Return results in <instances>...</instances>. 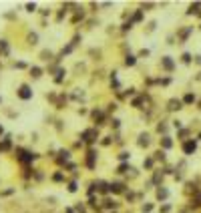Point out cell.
Segmentation results:
<instances>
[{"instance_id":"30bf717a","label":"cell","mask_w":201,"mask_h":213,"mask_svg":"<svg viewBox=\"0 0 201 213\" xmlns=\"http://www.w3.org/2000/svg\"><path fill=\"white\" fill-rule=\"evenodd\" d=\"M163 147H165V149H169V147H171V139H169V137H165V139H163Z\"/></svg>"},{"instance_id":"7c38bea8","label":"cell","mask_w":201,"mask_h":213,"mask_svg":"<svg viewBox=\"0 0 201 213\" xmlns=\"http://www.w3.org/2000/svg\"><path fill=\"white\" fill-rule=\"evenodd\" d=\"M155 155H157V159H161V161H163V159H165V153H163V151H157V153H155Z\"/></svg>"},{"instance_id":"5b68a950","label":"cell","mask_w":201,"mask_h":213,"mask_svg":"<svg viewBox=\"0 0 201 213\" xmlns=\"http://www.w3.org/2000/svg\"><path fill=\"white\" fill-rule=\"evenodd\" d=\"M139 145H141V147H147V145H149V135H141V137H139Z\"/></svg>"},{"instance_id":"52a82bcc","label":"cell","mask_w":201,"mask_h":213,"mask_svg":"<svg viewBox=\"0 0 201 213\" xmlns=\"http://www.w3.org/2000/svg\"><path fill=\"white\" fill-rule=\"evenodd\" d=\"M167 195H169V191H167V189H159V191H157V197H159V199H165Z\"/></svg>"},{"instance_id":"9c48e42d","label":"cell","mask_w":201,"mask_h":213,"mask_svg":"<svg viewBox=\"0 0 201 213\" xmlns=\"http://www.w3.org/2000/svg\"><path fill=\"white\" fill-rule=\"evenodd\" d=\"M30 73H32V77H34V79H38V77H40V73H42V71H40V68H36V66H34V68H32V71H30Z\"/></svg>"},{"instance_id":"5bb4252c","label":"cell","mask_w":201,"mask_h":213,"mask_svg":"<svg viewBox=\"0 0 201 213\" xmlns=\"http://www.w3.org/2000/svg\"><path fill=\"white\" fill-rule=\"evenodd\" d=\"M26 8H28V12H32V10L36 8V4H26Z\"/></svg>"},{"instance_id":"ba28073f","label":"cell","mask_w":201,"mask_h":213,"mask_svg":"<svg viewBox=\"0 0 201 213\" xmlns=\"http://www.w3.org/2000/svg\"><path fill=\"white\" fill-rule=\"evenodd\" d=\"M195 101V95H185V99H183V103H193Z\"/></svg>"},{"instance_id":"6da1fadb","label":"cell","mask_w":201,"mask_h":213,"mask_svg":"<svg viewBox=\"0 0 201 213\" xmlns=\"http://www.w3.org/2000/svg\"><path fill=\"white\" fill-rule=\"evenodd\" d=\"M18 97L26 101V99H30V97H32V90H30L26 85H22V86H20V90H18Z\"/></svg>"},{"instance_id":"7a4b0ae2","label":"cell","mask_w":201,"mask_h":213,"mask_svg":"<svg viewBox=\"0 0 201 213\" xmlns=\"http://www.w3.org/2000/svg\"><path fill=\"white\" fill-rule=\"evenodd\" d=\"M179 109H183V101L171 99V101H169V111H179Z\"/></svg>"},{"instance_id":"8fae6325","label":"cell","mask_w":201,"mask_h":213,"mask_svg":"<svg viewBox=\"0 0 201 213\" xmlns=\"http://www.w3.org/2000/svg\"><path fill=\"white\" fill-rule=\"evenodd\" d=\"M183 62H185V64H189V62H191V54H187V52H185V54H183Z\"/></svg>"},{"instance_id":"277c9868","label":"cell","mask_w":201,"mask_h":213,"mask_svg":"<svg viewBox=\"0 0 201 213\" xmlns=\"http://www.w3.org/2000/svg\"><path fill=\"white\" fill-rule=\"evenodd\" d=\"M163 66L167 68V71H173V60H171V56H163Z\"/></svg>"},{"instance_id":"8992f818","label":"cell","mask_w":201,"mask_h":213,"mask_svg":"<svg viewBox=\"0 0 201 213\" xmlns=\"http://www.w3.org/2000/svg\"><path fill=\"white\" fill-rule=\"evenodd\" d=\"M135 62H137V58H135V56H133V54H129V56H127V58H125V64H127V66H133V64H135Z\"/></svg>"},{"instance_id":"2e32d148","label":"cell","mask_w":201,"mask_h":213,"mask_svg":"<svg viewBox=\"0 0 201 213\" xmlns=\"http://www.w3.org/2000/svg\"><path fill=\"white\" fill-rule=\"evenodd\" d=\"M151 209H153V205H145V207H143V211H145V213H149Z\"/></svg>"},{"instance_id":"9a60e30c","label":"cell","mask_w":201,"mask_h":213,"mask_svg":"<svg viewBox=\"0 0 201 213\" xmlns=\"http://www.w3.org/2000/svg\"><path fill=\"white\" fill-rule=\"evenodd\" d=\"M69 191H77V183H71L69 185Z\"/></svg>"},{"instance_id":"e0dca14e","label":"cell","mask_w":201,"mask_h":213,"mask_svg":"<svg viewBox=\"0 0 201 213\" xmlns=\"http://www.w3.org/2000/svg\"><path fill=\"white\" fill-rule=\"evenodd\" d=\"M195 62H197V64H201V54H199V56H195Z\"/></svg>"},{"instance_id":"4fadbf2b","label":"cell","mask_w":201,"mask_h":213,"mask_svg":"<svg viewBox=\"0 0 201 213\" xmlns=\"http://www.w3.org/2000/svg\"><path fill=\"white\" fill-rule=\"evenodd\" d=\"M127 157H129V153H125V151H123V153H121V155H119V159H121V161H125Z\"/></svg>"},{"instance_id":"3957f363","label":"cell","mask_w":201,"mask_h":213,"mask_svg":"<svg viewBox=\"0 0 201 213\" xmlns=\"http://www.w3.org/2000/svg\"><path fill=\"white\" fill-rule=\"evenodd\" d=\"M195 149H197V143H195V141H187V143L183 145V151H185L187 155H191Z\"/></svg>"}]
</instances>
